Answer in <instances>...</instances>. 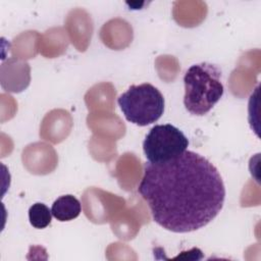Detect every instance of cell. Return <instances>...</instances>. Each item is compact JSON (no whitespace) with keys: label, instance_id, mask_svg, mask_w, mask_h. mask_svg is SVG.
<instances>
[{"label":"cell","instance_id":"cell-1","mask_svg":"<svg viewBox=\"0 0 261 261\" xmlns=\"http://www.w3.org/2000/svg\"><path fill=\"white\" fill-rule=\"evenodd\" d=\"M138 192L154 221L173 232L204 227L221 211L225 187L217 168L194 151L159 163L146 162Z\"/></svg>","mask_w":261,"mask_h":261},{"label":"cell","instance_id":"cell-3","mask_svg":"<svg viewBox=\"0 0 261 261\" xmlns=\"http://www.w3.org/2000/svg\"><path fill=\"white\" fill-rule=\"evenodd\" d=\"M117 103L125 119L139 126L156 122L164 111L163 95L148 83L130 86L118 97Z\"/></svg>","mask_w":261,"mask_h":261},{"label":"cell","instance_id":"cell-6","mask_svg":"<svg viewBox=\"0 0 261 261\" xmlns=\"http://www.w3.org/2000/svg\"><path fill=\"white\" fill-rule=\"evenodd\" d=\"M51 210L43 203H35L29 209L30 223L36 228H45L51 223Z\"/></svg>","mask_w":261,"mask_h":261},{"label":"cell","instance_id":"cell-5","mask_svg":"<svg viewBox=\"0 0 261 261\" xmlns=\"http://www.w3.org/2000/svg\"><path fill=\"white\" fill-rule=\"evenodd\" d=\"M80 201L72 195H64L57 198L51 207L52 215L59 221H70L81 213Z\"/></svg>","mask_w":261,"mask_h":261},{"label":"cell","instance_id":"cell-2","mask_svg":"<svg viewBox=\"0 0 261 261\" xmlns=\"http://www.w3.org/2000/svg\"><path fill=\"white\" fill-rule=\"evenodd\" d=\"M186 109L194 115L207 114L223 95L221 70L212 63L202 62L188 68L184 76Z\"/></svg>","mask_w":261,"mask_h":261},{"label":"cell","instance_id":"cell-4","mask_svg":"<svg viewBox=\"0 0 261 261\" xmlns=\"http://www.w3.org/2000/svg\"><path fill=\"white\" fill-rule=\"evenodd\" d=\"M188 146L185 134L169 123L154 125L143 142L145 156L151 163L170 160L184 153Z\"/></svg>","mask_w":261,"mask_h":261}]
</instances>
